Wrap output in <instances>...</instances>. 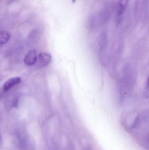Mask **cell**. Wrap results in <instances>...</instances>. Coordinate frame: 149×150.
<instances>
[{
    "label": "cell",
    "instance_id": "5",
    "mask_svg": "<svg viewBox=\"0 0 149 150\" xmlns=\"http://www.w3.org/2000/svg\"><path fill=\"white\" fill-rule=\"evenodd\" d=\"M36 60V52L35 50H31L25 55L24 59V62L27 66H31L35 64Z\"/></svg>",
    "mask_w": 149,
    "mask_h": 150
},
{
    "label": "cell",
    "instance_id": "3",
    "mask_svg": "<svg viewBox=\"0 0 149 150\" xmlns=\"http://www.w3.org/2000/svg\"><path fill=\"white\" fill-rule=\"evenodd\" d=\"M129 0H119L115 5V21L118 25L121 23L126 9L128 5Z\"/></svg>",
    "mask_w": 149,
    "mask_h": 150
},
{
    "label": "cell",
    "instance_id": "7",
    "mask_svg": "<svg viewBox=\"0 0 149 150\" xmlns=\"http://www.w3.org/2000/svg\"><path fill=\"white\" fill-rule=\"evenodd\" d=\"M10 34L5 31H0V44H3L8 41L10 38Z\"/></svg>",
    "mask_w": 149,
    "mask_h": 150
},
{
    "label": "cell",
    "instance_id": "2",
    "mask_svg": "<svg viewBox=\"0 0 149 150\" xmlns=\"http://www.w3.org/2000/svg\"><path fill=\"white\" fill-rule=\"evenodd\" d=\"M149 0H136L134 14L138 21H146L148 19Z\"/></svg>",
    "mask_w": 149,
    "mask_h": 150
},
{
    "label": "cell",
    "instance_id": "8",
    "mask_svg": "<svg viewBox=\"0 0 149 150\" xmlns=\"http://www.w3.org/2000/svg\"><path fill=\"white\" fill-rule=\"evenodd\" d=\"M145 91L144 92V93L145 94V96L148 97L149 96V82L148 79V80L147 82V85L146 86V88L145 89Z\"/></svg>",
    "mask_w": 149,
    "mask_h": 150
},
{
    "label": "cell",
    "instance_id": "1",
    "mask_svg": "<svg viewBox=\"0 0 149 150\" xmlns=\"http://www.w3.org/2000/svg\"><path fill=\"white\" fill-rule=\"evenodd\" d=\"M111 7L107 1H97L92 7L88 17L89 27L92 29H97L106 23L111 16Z\"/></svg>",
    "mask_w": 149,
    "mask_h": 150
},
{
    "label": "cell",
    "instance_id": "9",
    "mask_svg": "<svg viewBox=\"0 0 149 150\" xmlns=\"http://www.w3.org/2000/svg\"><path fill=\"white\" fill-rule=\"evenodd\" d=\"M0 139H1V137H0Z\"/></svg>",
    "mask_w": 149,
    "mask_h": 150
},
{
    "label": "cell",
    "instance_id": "4",
    "mask_svg": "<svg viewBox=\"0 0 149 150\" xmlns=\"http://www.w3.org/2000/svg\"><path fill=\"white\" fill-rule=\"evenodd\" d=\"M52 56L50 54L46 52H41L38 56V62L40 66L42 67H47L50 63Z\"/></svg>",
    "mask_w": 149,
    "mask_h": 150
},
{
    "label": "cell",
    "instance_id": "6",
    "mask_svg": "<svg viewBox=\"0 0 149 150\" xmlns=\"http://www.w3.org/2000/svg\"><path fill=\"white\" fill-rule=\"evenodd\" d=\"M21 81V79L19 77L11 78L4 83L3 86V89L5 91H8L13 86L20 83Z\"/></svg>",
    "mask_w": 149,
    "mask_h": 150
}]
</instances>
